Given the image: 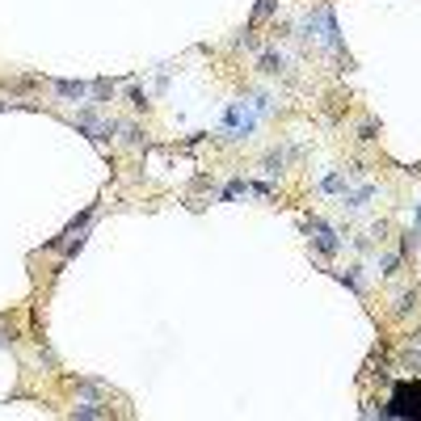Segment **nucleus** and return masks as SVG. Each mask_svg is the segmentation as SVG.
I'll return each instance as SVG.
<instances>
[{
	"label": "nucleus",
	"mask_w": 421,
	"mask_h": 421,
	"mask_svg": "<svg viewBox=\"0 0 421 421\" xmlns=\"http://www.w3.org/2000/svg\"><path fill=\"white\" fill-rule=\"evenodd\" d=\"M72 413H76V417H110V409H101V405H76V409H72Z\"/></svg>",
	"instance_id": "4468645a"
},
{
	"label": "nucleus",
	"mask_w": 421,
	"mask_h": 421,
	"mask_svg": "<svg viewBox=\"0 0 421 421\" xmlns=\"http://www.w3.org/2000/svg\"><path fill=\"white\" fill-rule=\"evenodd\" d=\"M383 413L388 417H421V383H396Z\"/></svg>",
	"instance_id": "7ed1b4c3"
},
{
	"label": "nucleus",
	"mask_w": 421,
	"mask_h": 421,
	"mask_svg": "<svg viewBox=\"0 0 421 421\" xmlns=\"http://www.w3.org/2000/svg\"><path fill=\"white\" fill-rule=\"evenodd\" d=\"M265 114H274V101H270V97H241V101H228L224 122H219V135H224L228 144L253 139V131L261 127Z\"/></svg>",
	"instance_id": "f257e3e1"
},
{
	"label": "nucleus",
	"mask_w": 421,
	"mask_h": 421,
	"mask_svg": "<svg viewBox=\"0 0 421 421\" xmlns=\"http://www.w3.org/2000/svg\"><path fill=\"white\" fill-rule=\"evenodd\" d=\"M375 194H379V185H375V181H367V185H358L354 194H345V198H341V207H345L350 215H362V211L371 207V198H375Z\"/></svg>",
	"instance_id": "423d86ee"
},
{
	"label": "nucleus",
	"mask_w": 421,
	"mask_h": 421,
	"mask_svg": "<svg viewBox=\"0 0 421 421\" xmlns=\"http://www.w3.org/2000/svg\"><path fill=\"white\" fill-rule=\"evenodd\" d=\"M417 299H421V291H417V287H409V291H400V295H396V308H392V312H396V316H409V312L417 308Z\"/></svg>",
	"instance_id": "9b49d317"
},
{
	"label": "nucleus",
	"mask_w": 421,
	"mask_h": 421,
	"mask_svg": "<svg viewBox=\"0 0 421 421\" xmlns=\"http://www.w3.org/2000/svg\"><path fill=\"white\" fill-rule=\"evenodd\" d=\"M291 152H295V148H278V152H270V156L261 161V173H265V177H278V173L287 168V161H291Z\"/></svg>",
	"instance_id": "1a4fd4ad"
},
{
	"label": "nucleus",
	"mask_w": 421,
	"mask_h": 421,
	"mask_svg": "<svg viewBox=\"0 0 421 421\" xmlns=\"http://www.w3.org/2000/svg\"><path fill=\"white\" fill-rule=\"evenodd\" d=\"M105 101H114V81H97L93 84V105H105Z\"/></svg>",
	"instance_id": "f8f14e48"
},
{
	"label": "nucleus",
	"mask_w": 421,
	"mask_h": 421,
	"mask_svg": "<svg viewBox=\"0 0 421 421\" xmlns=\"http://www.w3.org/2000/svg\"><path fill=\"white\" fill-rule=\"evenodd\" d=\"M257 68H261L265 76H282V72H287V55H282V51H261Z\"/></svg>",
	"instance_id": "0eeeda50"
},
{
	"label": "nucleus",
	"mask_w": 421,
	"mask_h": 421,
	"mask_svg": "<svg viewBox=\"0 0 421 421\" xmlns=\"http://www.w3.org/2000/svg\"><path fill=\"white\" fill-rule=\"evenodd\" d=\"M127 101H131V110H148V88H139V84H131V93H127Z\"/></svg>",
	"instance_id": "ddd939ff"
},
{
	"label": "nucleus",
	"mask_w": 421,
	"mask_h": 421,
	"mask_svg": "<svg viewBox=\"0 0 421 421\" xmlns=\"http://www.w3.org/2000/svg\"><path fill=\"white\" fill-rule=\"evenodd\" d=\"M413 350H421V329H417V333H413Z\"/></svg>",
	"instance_id": "aec40b11"
},
{
	"label": "nucleus",
	"mask_w": 421,
	"mask_h": 421,
	"mask_svg": "<svg viewBox=\"0 0 421 421\" xmlns=\"http://www.w3.org/2000/svg\"><path fill=\"white\" fill-rule=\"evenodd\" d=\"M295 34L308 38V42H321V47L333 51V55H341V34H337V21H333V8H329V4H316L312 13H304Z\"/></svg>",
	"instance_id": "f03ea898"
},
{
	"label": "nucleus",
	"mask_w": 421,
	"mask_h": 421,
	"mask_svg": "<svg viewBox=\"0 0 421 421\" xmlns=\"http://www.w3.org/2000/svg\"><path fill=\"white\" fill-rule=\"evenodd\" d=\"M304 236H308V245L321 253V257H337V249H341V236H337L325 219H308V224H304Z\"/></svg>",
	"instance_id": "20e7f679"
},
{
	"label": "nucleus",
	"mask_w": 421,
	"mask_h": 421,
	"mask_svg": "<svg viewBox=\"0 0 421 421\" xmlns=\"http://www.w3.org/2000/svg\"><path fill=\"white\" fill-rule=\"evenodd\" d=\"M55 93H59V97H68V101H84V97L93 93V84H84V81H55Z\"/></svg>",
	"instance_id": "6e6552de"
},
{
	"label": "nucleus",
	"mask_w": 421,
	"mask_h": 421,
	"mask_svg": "<svg viewBox=\"0 0 421 421\" xmlns=\"http://www.w3.org/2000/svg\"><path fill=\"white\" fill-rule=\"evenodd\" d=\"M321 190L333 194V198H345V194H350V177H345V173H329V177L321 181Z\"/></svg>",
	"instance_id": "9d476101"
},
{
	"label": "nucleus",
	"mask_w": 421,
	"mask_h": 421,
	"mask_svg": "<svg viewBox=\"0 0 421 421\" xmlns=\"http://www.w3.org/2000/svg\"><path fill=\"white\" fill-rule=\"evenodd\" d=\"M421 241V207H417V219H413V232H409V245H417Z\"/></svg>",
	"instance_id": "6ab92c4d"
},
{
	"label": "nucleus",
	"mask_w": 421,
	"mask_h": 421,
	"mask_svg": "<svg viewBox=\"0 0 421 421\" xmlns=\"http://www.w3.org/2000/svg\"><path fill=\"white\" fill-rule=\"evenodd\" d=\"M337 278H341L350 291H362V274H358V270H345V274H337Z\"/></svg>",
	"instance_id": "f3484780"
},
{
	"label": "nucleus",
	"mask_w": 421,
	"mask_h": 421,
	"mask_svg": "<svg viewBox=\"0 0 421 421\" xmlns=\"http://www.w3.org/2000/svg\"><path fill=\"white\" fill-rule=\"evenodd\" d=\"M72 122L81 127V131L88 135V139H97V144H105V139H114V131H122V127H118L114 118H97L93 110H84V114H76Z\"/></svg>",
	"instance_id": "39448f33"
},
{
	"label": "nucleus",
	"mask_w": 421,
	"mask_h": 421,
	"mask_svg": "<svg viewBox=\"0 0 421 421\" xmlns=\"http://www.w3.org/2000/svg\"><path fill=\"white\" fill-rule=\"evenodd\" d=\"M241 194H253L249 181H228V185H224V198H241Z\"/></svg>",
	"instance_id": "2eb2a0df"
},
{
	"label": "nucleus",
	"mask_w": 421,
	"mask_h": 421,
	"mask_svg": "<svg viewBox=\"0 0 421 421\" xmlns=\"http://www.w3.org/2000/svg\"><path fill=\"white\" fill-rule=\"evenodd\" d=\"M274 8H278V0H261V4H257V13H253V21H265Z\"/></svg>",
	"instance_id": "a211bd4d"
},
{
	"label": "nucleus",
	"mask_w": 421,
	"mask_h": 421,
	"mask_svg": "<svg viewBox=\"0 0 421 421\" xmlns=\"http://www.w3.org/2000/svg\"><path fill=\"white\" fill-rule=\"evenodd\" d=\"M396 265H400V253H383L379 257V274H396Z\"/></svg>",
	"instance_id": "dca6fc26"
}]
</instances>
